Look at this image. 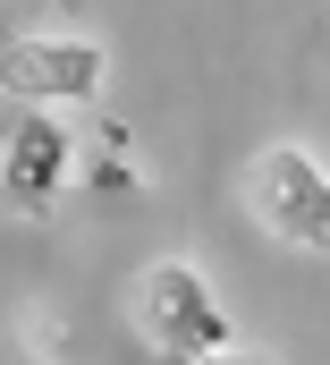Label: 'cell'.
I'll list each match as a JSON object with an SVG mask.
<instances>
[{
  "mask_svg": "<svg viewBox=\"0 0 330 365\" xmlns=\"http://www.w3.org/2000/svg\"><path fill=\"white\" fill-rule=\"evenodd\" d=\"M246 204L280 247H305V255L330 247V170L305 145H262L246 170Z\"/></svg>",
  "mask_w": 330,
  "mask_h": 365,
  "instance_id": "obj_1",
  "label": "cell"
},
{
  "mask_svg": "<svg viewBox=\"0 0 330 365\" xmlns=\"http://www.w3.org/2000/svg\"><path fill=\"white\" fill-rule=\"evenodd\" d=\"M0 86L43 93V102H85L102 86V51L93 43H17V51H0Z\"/></svg>",
  "mask_w": 330,
  "mask_h": 365,
  "instance_id": "obj_4",
  "label": "cell"
},
{
  "mask_svg": "<svg viewBox=\"0 0 330 365\" xmlns=\"http://www.w3.org/2000/svg\"><path fill=\"white\" fill-rule=\"evenodd\" d=\"M60 179H68V136H60V119L26 110L9 128V153H0V204L9 212H51Z\"/></svg>",
  "mask_w": 330,
  "mask_h": 365,
  "instance_id": "obj_3",
  "label": "cell"
},
{
  "mask_svg": "<svg viewBox=\"0 0 330 365\" xmlns=\"http://www.w3.org/2000/svg\"><path fill=\"white\" fill-rule=\"evenodd\" d=\"M136 323H144V340L161 357H229L238 349L220 297L203 289L195 264H153V272L136 280Z\"/></svg>",
  "mask_w": 330,
  "mask_h": 365,
  "instance_id": "obj_2",
  "label": "cell"
}]
</instances>
